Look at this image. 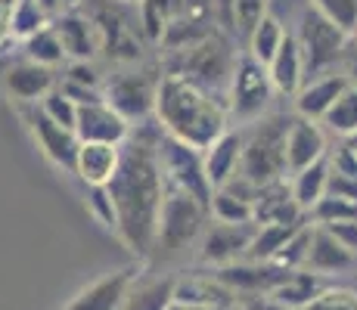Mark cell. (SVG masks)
Masks as SVG:
<instances>
[{
	"label": "cell",
	"instance_id": "28",
	"mask_svg": "<svg viewBox=\"0 0 357 310\" xmlns=\"http://www.w3.org/2000/svg\"><path fill=\"white\" fill-rule=\"evenodd\" d=\"M289 186H292V199L298 202V208L305 211V215H311L329 189V162L324 158V162H317V164H311V168L292 174Z\"/></svg>",
	"mask_w": 357,
	"mask_h": 310
},
{
	"label": "cell",
	"instance_id": "48",
	"mask_svg": "<svg viewBox=\"0 0 357 310\" xmlns=\"http://www.w3.org/2000/svg\"><path fill=\"white\" fill-rule=\"evenodd\" d=\"M121 3H134L137 6V3H143V0H121Z\"/></svg>",
	"mask_w": 357,
	"mask_h": 310
},
{
	"label": "cell",
	"instance_id": "22",
	"mask_svg": "<svg viewBox=\"0 0 357 310\" xmlns=\"http://www.w3.org/2000/svg\"><path fill=\"white\" fill-rule=\"evenodd\" d=\"M174 304L196 310H230L236 295L215 277H187L174 282Z\"/></svg>",
	"mask_w": 357,
	"mask_h": 310
},
{
	"label": "cell",
	"instance_id": "9",
	"mask_svg": "<svg viewBox=\"0 0 357 310\" xmlns=\"http://www.w3.org/2000/svg\"><path fill=\"white\" fill-rule=\"evenodd\" d=\"M273 96H277V91H273V81L267 75V65H261L258 59H252L243 50L227 91L230 121H236L239 127L261 121L264 115L273 112Z\"/></svg>",
	"mask_w": 357,
	"mask_h": 310
},
{
	"label": "cell",
	"instance_id": "21",
	"mask_svg": "<svg viewBox=\"0 0 357 310\" xmlns=\"http://www.w3.org/2000/svg\"><path fill=\"white\" fill-rule=\"evenodd\" d=\"M121 168V146H109V143H81L78 158H75V174L78 180L91 189V186H109L112 177Z\"/></svg>",
	"mask_w": 357,
	"mask_h": 310
},
{
	"label": "cell",
	"instance_id": "1",
	"mask_svg": "<svg viewBox=\"0 0 357 310\" xmlns=\"http://www.w3.org/2000/svg\"><path fill=\"white\" fill-rule=\"evenodd\" d=\"M162 127L153 121L137 124L128 143L121 146V168L106 186L115 205V236L134 258H149L155 251L162 205L168 196V183L159 168Z\"/></svg>",
	"mask_w": 357,
	"mask_h": 310
},
{
	"label": "cell",
	"instance_id": "14",
	"mask_svg": "<svg viewBox=\"0 0 357 310\" xmlns=\"http://www.w3.org/2000/svg\"><path fill=\"white\" fill-rule=\"evenodd\" d=\"M326 155H329V134L324 130V124L292 115L289 134H286V168H289V177L324 162Z\"/></svg>",
	"mask_w": 357,
	"mask_h": 310
},
{
	"label": "cell",
	"instance_id": "27",
	"mask_svg": "<svg viewBox=\"0 0 357 310\" xmlns=\"http://www.w3.org/2000/svg\"><path fill=\"white\" fill-rule=\"evenodd\" d=\"M174 282L171 277L159 279H134L121 310H171L174 304Z\"/></svg>",
	"mask_w": 357,
	"mask_h": 310
},
{
	"label": "cell",
	"instance_id": "30",
	"mask_svg": "<svg viewBox=\"0 0 357 310\" xmlns=\"http://www.w3.org/2000/svg\"><path fill=\"white\" fill-rule=\"evenodd\" d=\"M22 59L29 62H38V65H47V68H59V65H68L66 59V50H63V40L53 25H47L44 31H38L34 38H29L22 44Z\"/></svg>",
	"mask_w": 357,
	"mask_h": 310
},
{
	"label": "cell",
	"instance_id": "46",
	"mask_svg": "<svg viewBox=\"0 0 357 310\" xmlns=\"http://www.w3.org/2000/svg\"><path fill=\"white\" fill-rule=\"evenodd\" d=\"M351 50H354V53H357V29H354V31H351Z\"/></svg>",
	"mask_w": 357,
	"mask_h": 310
},
{
	"label": "cell",
	"instance_id": "38",
	"mask_svg": "<svg viewBox=\"0 0 357 310\" xmlns=\"http://www.w3.org/2000/svg\"><path fill=\"white\" fill-rule=\"evenodd\" d=\"M87 211H91L100 226L115 233L119 217H115V205H112V196H109L106 186H91V189H87Z\"/></svg>",
	"mask_w": 357,
	"mask_h": 310
},
{
	"label": "cell",
	"instance_id": "3",
	"mask_svg": "<svg viewBox=\"0 0 357 310\" xmlns=\"http://www.w3.org/2000/svg\"><path fill=\"white\" fill-rule=\"evenodd\" d=\"M236 44H239L236 38H230V34H224L218 29L205 40L187 47V50L165 56L162 68L165 72H174V75H187L190 81L202 84L205 91H211L215 96L227 100L233 72H236V62L243 56V50H239Z\"/></svg>",
	"mask_w": 357,
	"mask_h": 310
},
{
	"label": "cell",
	"instance_id": "19",
	"mask_svg": "<svg viewBox=\"0 0 357 310\" xmlns=\"http://www.w3.org/2000/svg\"><path fill=\"white\" fill-rule=\"evenodd\" d=\"M348 75L345 72H333V75H320V78L305 81L298 93H295V115L311 121H324L326 112L335 106L342 93L348 91Z\"/></svg>",
	"mask_w": 357,
	"mask_h": 310
},
{
	"label": "cell",
	"instance_id": "43",
	"mask_svg": "<svg viewBox=\"0 0 357 310\" xmlns=\"http://www.w3.org/2000/svg\"><path fill=\"white\" fill-rule=\"evenodd\" d=\"M243 310H286V307H280L277 301H271V298H252Z\"/></svg>",
	"mask_w": 357,
	"mask_h": 310
},
{
	"label": "cell",
	"instance_id": "4",
	"mask_svg": "<svg viewBox=\"0 0 357 310\" xmlns=\"http://www.w3.org/2000/svg\"><path fill=\"white\" fill-rule=\"evenodd\" d=\"M292 115L271 112L261 121L243 127V168L239 174L245 180L261 186H271L280 180H289L286 168V134H289Z\"/></svg>",
	"mask_w": 357,
	"mask_h": 310
},
{
	"label": "cell",
	"instance_id": "39",
	"mask_svg": "<svg viewBox=\"0 0 357 310\" xmlns=\"http://www.w3.org/2000/svg\"><path fill=\"white\" fill-rule=\"evenodd\" d=\"M267 16V0H236V34L239 40L249 38L261 19Z\"/></svg>",
	"mask_w": 357,
	"mask_h": 310
},
{
	"label": "cell",
	"instance_id": "35",
	"mask_svg": "<svg viewBox=\"0 0 357 310\" xmlns=\"http://www.w3.org/2000/svg\"><path fill=\"white\" fill-rule=\"evenodd\" d=\"M38 109L47 115L50 121H56L59 127H68V130H75V124H78V102L72 100V96H66L63 91H53V93H47L44 100L38 102Z\"/></svg>",
	"mask_w": 357,
	"mask_h": 310
},
{
	"label": "cell",
	"instance_id": "15",
	"mask_svg": "<svg viewBox=\"0 0 357 310\" xmlns=\"http://www.w3.org/2000/svg\"><path fill=\"white\" fill-rule=\"evenodd\" d=\"M59 87L56 68L38 65V62L19 59L10 62L3 68V91L19 102V106H38L47 93H53Z\"/></svg>",
	"mask_w": 357,
	"mask_h": 310
},
{
	"label": "cell",
	"instance_id": "6",
	"mask_svg": "<svg viewBox=\"0 0 357 310\" xmlns=\"http://www.w3.org/2000/svg\"><path fill=\"white\" fill-rule=\"evenodd\" d=\"M162 75H165L162 65H143V62L119 65L102 81V100H106L130 127L146 124L155 118V96H159Z\"/></svg>",
	"mask_w": 357,
	"mask_h": 310
},
{
	"label": "cell",
	"instance_id": "37",
	"mask_svg": "<svg viewBox=\"0 0 357 310\" xmlns=\"http://www.w3.org/2000/svg\"><path fill=\"white\" fill-rule=\"evenodd\" d=\"M301 310H357V292L345 286H326L311 304Z\"/></svg>",
	"mask_w": 357,
	"mask_h": 310
},
{
	"label": "cell",
	"instance_id": "42",
	"mask_svg": "<svg viewBox=\"0 0 357 310\" xmlns=\"http://www.w3.org/2000/svg\"><path fill=\"white\" fill-rule=\"evenodd\" d=\"M13 10H16V0H0V47H3L6 40H10Z\"/></svg>",
	"mask_w": 357,
	"mask_h": 310
},
{
	"label": "cell",
	"instance_id": "13",
	"mask_svg": "<svg viewBox=\"0 0 357 310\" xmlns=\"http://www.w3.org/2000/svg\"><path fill=\"white\" fill-rule=\"evenodd\" d=\"M292 270L271 264V261H239L230 267H218L211 277L230 288L233 295H255V298H267L273 288L280 286Z\"/></svg>",
	"mask_w": 357,
	"mask_h": 310
},
{
	"label": "cell",
	"instance_id": "12",
	"mask_svg": "<svg viewBox=\"0 0 357 310\" xmlns=\"http://www.w3.org/2000/svg\"><path fill=\"white\" fill-rule=\"evenodd\" d=\"M22 118L47 162H50L53 168L72 171L75 174V158H78V146H81L78 134L68 127H59V124L47 118L38 106H22Z\"/></svg>",
	"mask_w": 357,
	"mask_h": 310
},
{
	"label": "cell",
	"instance_id": "36",
	"mask_svg": "<svg viewBox=\"0 0 357 310\" xmlns=\"http://www.w3.org/2000/svg\"><path fill=\"white\" fill-rule=\"evenodd\" d=\"M311 6L342 31L351 34L357 29V0H311Z\"/></svg>",
	"mask_w": 357,
	"mask_h": 310
},
{
	"label": "cell",
	"instance_id": "29",
	"mask_svg": "<svg viewBox=\"0 0 357 310\" xmlns=\"http://www.w3.org/2000/svg\"><path fill=\"white\" fill-rule=\"evenodd\" d=\"M286 25L280 22V19H273L271 13H267L264 19L255 25V29L249 31V38L243 40L245 44V53H249L252 59H258L261 65H271L273 56L280 53V47H283V40H286Z\"/></svg>",
	"mask_w": 357,
	"mask_h": 310
},
{
	"label": "cell",
	"instance_id": "2",
	"mask_svg": "<svg viewBox=\"0 0 357 310\" xmlns=\"http://www.w3.org/2000/svg\"><path fill=\"white\" fill-rule=\"evenodd\" d=\"M155 124L162 134L205 153L218 137L230 130V109L227 100L205 91L187 75L165 72L155 96Z\"/></svg>",
	"mask_w": 357,
	"mask_h": 310
},
{
	"label": "cell",
	"instance_id": "20",
	"mask_svg": "<svg viewBox=\"0 0 357 310\" xmlns=\"http://www.w3.org/2000/svg\"><path fill=\"white\" fill-rule=\"evenodd\" d=\"M202 158H205V174H208L211 189L227 186L239 174V168H243V127L236 130L230 127L227 134H221L202 153Z\"/></svg>",
	"mask_w": 357,
	"mask_h": 310
},
{
	"label": "cell",
	"instance_id": "5",
	"mask_svg": "<svg viewBox=\"0 0 357 310\" xmlns=\"http://www.w3.org/2000/svg\"><path fill=\"white\" fill-rule=\"evenodd\" d=\"M137 6L121 3V0H84V3H81V13H84L100 31L102 56H109L112 62H119V65H134V62H140L143 50L149 47Z\"/></svg>",
	"mask_w": 357,
	"mask_h": 310
},
{
	"label": "cell",
	"instance_id": "7",
	"mask_svg": "<svg viewBox=\"0 0 357 310\" xmlns=\"http://www.w3.org/2000/svg\"><path fill=\"white\" fill-rule=\"evenodd\" d=\"M292 34L298 40L301 59H305V81L345 68L348 50H351V34L333 25L326 16H320L314 6L305 10V16L298 19Z\"/></svg>",
	"mask_w": 357,
	"mask_h": 310
},
{
	"label": "cell",
	"instance_id": "44",
	"mask_svg": "<svg viewBox=\"0 0 357 310\" xmlns=\"http://www.w3.org/2000/svg\"><path fill=\"white\" fill-rule=\"evenodd\" d=\"M342 72L348 75V81H351V87H357V53L348 50V59H345V68Z\"/></svg>",
	"mask_w": 357,
	"mask_h": 310
},
{
	"label": "cell",
	"instance_id": "40",
	"mask_svg": "<svg viewBox=\"0 0 357 310\" xmlns=\"http://www.w3.org/2000/svg\"><path fill=\"white\" fill-rule=\"evenodd\" d=\"M311 6V0H267V13L273 19L286 25V31H292L298 25V19L305 16V10Z\"/></svg>",
	"mask_w": 357,
	"mask_h": 310
},
{
	"label": "cell",
	"instance_id": "23",
	"mask_svg": "<svg viewBox=\"0 0 357 310\" xmlns=\"http://www.w3.org/2000/svg\"><path fill=\"white\" fill-rule=\"evenodd\" d=\"M357 264V254H351L339 239L324 226H314L311 236V251H307L305 270L317 273V277H329V273H345Z\"/></svg>",
	"mask_w": 357,
	"mask_h": 310
},
{
	"label": "cell",
	"instance_id": "11",
	"mask_svg": "<svg viewBox=\"0 0 357 310\" xmlns=\"http://www.w3.org/2000/svg\"><path fill=\"white\" fill-rule=\"evenodd\" d=\"M255 224H224V220H208L202 239H199V261L208 267H230L249 258L252 239H255Z\"/></svg>",
	"mask_w": 357,
	"mask_h": 310
},
{
	"label": "cell",
	"instance_id": "10",
	"mask_svg": "<svg viewBox=\"0 0 357 310\" xmlns=\"http://www.w3.org/2000/svg\"><path fill=\"white\" fill-rule=\"evenodd\" d=\"M159 168L162 177L168 183V189L174 192H187V196L199 199L202 205H211V189L208 174H205V158L199 149L187 146V143L174 140V137L162 134L159 140Z\"/></svg>",
	"mask_w": 357,
	"mask_h": 310
},
{
	"label": "cell",
	"instance_id": "33",
	"mask_svg": "<svg viewBox=\"0 0 357 310\" xmlns=\"http://www.w3.org/2000/svg\"><path fill=\"white\" fill-rule=\"evenodd\" d=\"M208 211H211V217L224 220V224H255V205L239 199L230 189H215Z\"/></svg>",
	"mask_w": 357,
	"mask_h": 310
},
{
	"label": "cell",
	"instance_id": "47",
	"mask_svg": "<svg viewBox=\"0 0 357 310\" xmlns=\"http://www.w3.org/2000/svg\"><path fill=\"white\" fill-rule=\"evenodd\" d=\"M171 310H196V307H181V304H171Z\"/></svg>",
	"mask_w": 357,
	"mask_h": 310
},
{
	"label": "cell",
	"instance_id": "41",
	"mask_svg": "<svg viewBox=\"0 0 357 310\" xmlns=\"http://www.w3.org/2000/svg\"><path fill=\"white\" fill-rule=\"evenodd\" d=\"M324 230H329L342 245L348 248V251L357 254V220H348V224H335V226H324Z\"/></svg>",
	"mask_w": 357,
	"mask_h": 310
},
{
	"label": "cell",
	"instance_id": "34",
	"mask_svg": "<svg viewBox=\"0 0 357 310\" xmlns=\"http://www.w3.org/2000/svg\"><path fill=\"white\" fill-rule=\"evenodd\" d=\"M307 217H311L314 226L348 224V220H357V202H348V199H339V196H324Z\"/></svg>",
	"mask_w": 357,
	"mask_h": 310
},
{
	"label": "cell",
	"instance_id": "25",
	"mask_svg": "<svg viewBox=\"0 0 357 310\" xmlns=\"http://www.w3.org/2000/svg\"><path fill=\"white\" fill-rule=\"evenodd\" d=\"M267 75L273 81V91L280 96H292L305 87V59H301V50H298V40L295 34L289 31L280 47V53L273 56V62L267 65Z\"/></svg>",
	"mask_w": 357,
	"mask_h": 310
},
{
	"label": "cell",
	"instance_id": "31",
	"mask_svg": "<svg viewBox=\"0 0 357 310\" xmlns=\"http://www.w3.org/2000/svg\"><path fill=\"white\" fill-rule=\"evenodd\" d=\"M326 134H335L342 140L357 137V87L348 84V91L335 100V106L326 112V118L320 121Z\"/></svg>",
	"mask_w": 357,
	"mask_h": 310
},
{
	"label": "cell",
	"instance_id": "45",
	"mask_svg": "<svg viewBox=\"0 0 357 310\" xmlns=\"http://www.w3.org/2000/svg\"><path fill=\"white\" fill-rule=\"evenodd\" d=\"M342 143H348V146H351V153L357 155V137H351V140H342Z\"/></svg>",
	"mask_w": 357,
	"mask_h": 310
},
{
	"label": "cell",
	"instance_id": "17",
	"mask_svg": "<svg viewBox=\"0 0 357 310\" xmlns=\"http://www.w3.org/2000/svg\"><path fill=\"white\" fill-rule=\"evenodd\" d=\"M134 279H137V273L130 270V267L102 273L100 279H93L91 286H84L68 304H63L59 310H121L130 286H134Z\"/></svg>",
	"mask_w": 357,
	"mask_h": 310
},
{
	"label": "cell",
	"instance_id": "8",
	"mask_svg": "<svg viewBox=\"0 0 357 310\" xmlns=\"http://www.w3.org/2000/svg\"><path fill=\"white\" fill-rule=\"evenodd\" d=\"M211 220L208 205H202L199 199L187 196V192L168 189L159 217V233H155V251L162 258H177L181 251H187L190 245H199L205 226Z\"/></svg>",
	"mask_w": 357,
	"mask_h": 310
},
{
	"label": "cell",
	"instance_id": "32",
	"mask_svg": "<svg viewBox=\"0 0 357 310\" xmlns=\"http://www.w3.org/2000/svg\"><path fill=\"white\" fill-rule=\"evenodd\" d=\"M47 25H53V19L44 13V6L38 0H16L13 10V22H10V40L25 44L29 38H34L38 31H44Z\"/></svg>",
	"mask_w": 357,
	"mask_h": 310
},
{
	"label": "cell",
	"instance_id": "18",
	"mask_svg": "<svg viewBox=\"0 0 357 310\" xmlns=\"http://www.w3.org/2000/svg\"><path fill=\"white\" fill-rule=\"evenodd\" d=\"M53 29H56L59 40H63V50H66L68 62H93L97 56H102L97 25H93L81 10L63 13L59 19H53Z\"/></svg>",
	"mask_w": 357,
	"mask_h": 310
},
{
	"label": "cell",
	"instance_id": "24",
	"mask_svg": "<svg viewBox=\"0 0 357 310\" xmlns=\"http://www.w3.org/2000/svg\"><path fill=\"white\" fill-rule=\"evenodd\" d=\"M307 215L298 208V202L292 199L289 180H280L271 186H261L258 202H255V224H301Z\"/></svg>",
	"mask_w": 357,
	"mask_h": 310
},
{
	"label": "cell",
	"instance_id": "16",
	"mask_svg": "<svg viewBox=\"0 0 357 310\" xmlns=\"http://www.w3.org/2000/svg\"><path fill=\"white\" fill-rule=\"evenodd\" d=\"M130 124L109 106L106 100L97 102H84L78 106V124H75V134L81 143H109V146H125L130 137Z\"/></svg>",
	"mask_w": 357,
	"mask_h": 310
},
{
	"label": "cell",
	"instance_id": "26",
	"mask_svg": "<svg viewBox=\"0 0 357 310\" xmlns=\"http://www.w3.org/2000/svg\"><path fill=\"white\" fill-rule=\"evenodd\" d=\"M324 288H326L324 277H317V273H311V270H292L267 298L277 301V304L286 307V310H301V307L311 304Z\"/></svg>",
	"mask_w": 357,
	"mask_h": 310
}]
</instances>
